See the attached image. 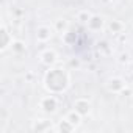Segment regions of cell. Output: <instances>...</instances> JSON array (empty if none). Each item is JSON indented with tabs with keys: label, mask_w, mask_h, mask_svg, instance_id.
<instances>
[{
	"label": "cell",
	"mask_w": 133,
	"mask_h": 133,
	"mask_svg": "<svg viewBox=\"0 0 133 133\" xmlns=\"http://www.w3.org/2000/svg\"><path fill=\"white\" fill-rule=\"evenodd\" d=\"M45 61L47 63H52L53 61V53H45Z\"/></svg>",
	"instance_id": "8992f818"
},
{
	"label": "cell",
	"mask_w": 133,
	"mask_h": 133,
	"mask_svg": "<svg viewBox=\"0 0 133 133\" xmlns=\"http://www.w3.org/2000/svg\"><path fill=\"white\" fill-rule=\"evenodd\" d=\"M39 38H41V39L47 38V30H45V28H41V30H39Z\"/></svg>",
	"instance_id": "5b68a950"
},
{
	"label": "cell",
	"mask_w": 133,
	"mask_h": 133,
	"mask_svg": "<svg viewBox=\"0 0 133 133\" xmlns=\"http://www.w3.org/2000/svg\"><path fill=\"white\" fill-rule=\"evenodd\" d=\"M71 122H75V124H77V122H78V116H74V114H72V116H71Z\"/></svg>",
	"instance_id": "ba28073f"
},
{
	"label": "cell",
	"mask_w": 133,
	"mask_h": 133,
	"mask_svg": "<svg viewBox=\"0 0 133 133\" xmlns=\"http://www.w3.org/2000/svg\"><path fill=\"white\" fill-rule=\"evenodd\" d=\"M61 130H71V127L68 124H61Z\"/></svg>",
	"instance_id": "9c48e42d"
},
{
	"label": "cell",
	"mask_w": 133,
	"mask_h": 133,
	"mask_svg": "<svg viewBox=\"0 0 133 133\" xmlns=\"http://www.w3.org/2000/svg\"><path fill=\"white\" fill-rule=\"evenodd\" d=\"M2 33H3V42H2V47H5V45H6V31L3 30Z\"/></svg>",
	"instance_id": "52a82bcc"
},
{
	"label": "cell",
	"mask_w": 133,
	"mask_h": 133,
	"mask_svg": "<svg viewBox=\"0 0 133 133\" xmlns=\"http://www.w3.org/2000/svg\"><path fill=\"white\" fill-rule=\"evenodd\" d=\"M47 86L50 89H55V91H59L66 86V75L63 74V71H53L47 75Z\"/></svg>",
	"instance_id": "6da1fadb"
},
{
	"label": "cell",
	"mask_w": 133,
	"mask_h": 133,
	"mask_svg": "<svg viewBox=\"0 0 133 133\" xmlns=\"http://www.w3.org/2000/svg\"><path fill=\"white\" fill-rule=\"evenodd\" d=\"M44 110L45 111H53L55 108H56V103H55V100L53 99H47V100H44Z\"/></svg>",
	"instance_id": "7a4b0ae2"
},
{
	"label": "cell",
	"mask_w": 133,
	"mask_h": 133,
	"mask_svg": "<svg viewBox=\"0 0 133 133\" xmlns=\"http://www.w3.org/2000/svg\"><path fill=\"white\" fill-rule=\"evenodd\" d=\"M91 25H92L94 28H97V27H100V25H102V21H100L99 17H94V19L91 21Z\"/></svg>",
	"instance_id": "277c9868"
},
{
	"label": "cell",
	"mask_w": 133,
	"mask_h": 133,
	"mask_svg": "<svg viewBox=\"0 0 133 133\" xmlns=\"http://www.w3.org/2000/svg\"><path fill=\"white\" fill-rule=\"evenodd\" d=\"M75 108H77V111L78 113H88V110H89V105L86 103V102H77L75 103Z\"/></svg>",
	"instance_id": "3957f363"
}]
</instances>
